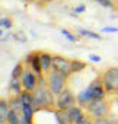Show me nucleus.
Segmentation results:
<instances>
[{"label":"nucleus","instance_id":"obj_8","mask_svg":"<svg viewBox=\"0 0 118 124\" xmlns=\"http://www.w3.org/2000/svg\"><path fill=\"white\" fill-rule=\"evenodd\" d=\"M25 64H28L34 73H37L38 76H42L44 70H42V64H41V51L29 53L25 57Z\"/></svg>","mask_w":118,"mask_h":124},{"label":"nucleus","instance_id":"obj_12","mask_svg":"<svg viewBox=\"0 0 118 124\" xmlns=\"http://www.w3.org/2000/svg\"><path fill=\"white\" fill-rule=\"evenodd\" d=\"M41 64L44 73H48L52 69V54L48 51H41Z\"/></svg>","mask_w":118,"mask_h":124},{"label":"nucleus","instance_id":"obj_25","mask_svg":"<svg viewBox=\"0 0 118 124\" xmlns=\"http://www.w3.org/2000/svg\"><path fill=\"white\" fill-rule=\"evenodd\" d=\"M93 124H111V121L106 117H102V118H95V123Z\"/></svg>","mask_w":118,"mask_h":124},{"label":"nucleus","instance_id":"obj_5","mask_svg":"<svg viewBox=\"0 0 118 124\" xmlns=\"http://www.w3.org/2000/svg\"><path fill=\"white\" fill-rule=\"evenodd\" d=\"M52 70L60 72L66 76L73 75L72 72V60L61 55V54H52Z\"/></svg>","mask_w":118,"mask_h":124},{"label":"nucleus","instance_id":"obj_18","mask_svg":"<svg viewBox=\"0 0 118 124\" xmlns=\"http://www.w3.org/2000/svg\"><path fill=\"white\" fill-rule=\"evenodd\" d=\"M86 69V63L85 61H82V60H72V72L73 73H80L82 70H85Z\"/></svg>","mask_w":118,"mask_h":124},{"label":"nucleus","instance_id":"obj_1","mask_svg":"<svg viewBox=\"0 0 118 124\" xmlns=\"http://www.w3.org/2000/svg\"><path fill=\"white\" fill-rule=\"evenodd\" d=\"M32 107L37 111H50L52 112L57 107H55V95L51 92V89L48 86L44 85H38V88L34 91V101H32Z\"/></svg>","mask_w":118,"mask_h":124},{"label":"nucleus","instance_id":"obj_31","mask_svg":"<svg viewBox=\"0 0 118 124\" xmlns=\"http://www.w3.org/2000/svg\"><path fill=\"white\" fill-rule=\"evenodd\" d=\"M21 124H29V123H28V121H25V120L22 118V121H21Z\"/></svg>","mask_w":118,"mask_h":124},{"label":"nucleus","instance_id":"obj_17","mask_svg":"<svg viewBox=\"0 0 118 124\" xmlns=\"http://www.w3.org/2000/svg\"><path fill=\"white\" fill-rule=\"evenodd\" d=\"M34 112H35L34 107L31 104H25L23 109H22V118L25 121H28L29 124H34Z\"/></svg>","mask_w":118,"mask_h":124},{"label":"nucleus","instance_id":"obj_34","mask_svg":"<svg viewBox=\"0 0 118 124\" xmlns=\"http://www.w3.org/2000/svg\"><path fill=\"white\" fill-rule=\"evenodd\" d=\"M44 2H45V3H50V2H52V0H44Z\"/></svg>","mask_w":118,"mask_h":124},{"label":"nucleus","instance_id":"obj_30","mask_svg":"<svg viewBox=\"0 0 118 124\" xmlns=\"http://www.w3.org/2000/svg\"><path fill=\"white\" fill-rule=\"evenodd\" d=\"M111 121V124H118V120H109Z\"/></svg>","mask_w":118,"mask_h":124},{"label":"nucleus","instance_id":"obj_29","mask_svg":"<svg viewBox=\"0 0 118 124\" xmlns=\"http://www.w3.org/2000/svg\"><path fill=\"white\" fill-rule=\"evenodd\" d=\"M22 34H13V38L15 39H21V41H26V38L25 37H21Z\"/></svg>","mask_w":118,"mask_h":124},{"label":"nucleus","instance_id":"obj_26","mask_svg":"<svg viewBox=\"0 0 118 124\" xmlns=\"http://www.w3.org/2000/svg\"><path fill=\"white\" fill-rule=\"evenodd\" d=\"M85 10H86V6H85V5H79V6L74 8V12H76V13H83Z\"/></svg>","mask_w":118,"mask_h":124},{"label":"nucleus","instance_id":"obj_15","mask_svg":"<svg viewBox=\"0 0 118 124\" xmlns=\"http://www.w3.org/2000/svg\"><path fill=\"white\" fill-rule=\"evenodd\" d=\"M9 91L13 93V95H19L23 88H22V82H21V78H10V82H9Z\"/></svg>","mask_w":118,"mask_h":124},{"label":"nucleus","instance_id":"obj_9","mask_svg":"<svg viewBox=\"0 0 118 124\" xmlns=\"http://www.w3.org/2000/svg\"><path fill=\"white\" fill-rule=\"evenodd\" d=\"M89 89L92 92V99H105V95H106V91L102 85V78L99 76L98 79H95L90 85H89Z\"/></svg>","mask_w":118,"mask_h":124},{"label":"nucleus","instance_id":"obj_4","mask_svg":"<svg viewBox=\"0 0 118 124\" xmlns=\"http://www.w3.org/2000/svg\"><path fill=\"white\" fill-rule=\"evenodd\" d=\"M101 78H102V85H103L106 93L118 92V67L106 69Z\"/></svg>","mask_w":118,"mask_h":124},{"label":"nucleus","instance_id":"obj_10","mask_svg":"<svg viewBox=\"0 0 118 124\" xmlns=\"http://www.w3.org/2000/svg\"><path fill=\"white\" fill-rule=\"evenodd\" d=\"M69 115H70L73 124H79V123L85 118L86 114L83 112V109H82L80 105H74V107H72V108L69 109Z\"/></svg>","mask_w":118,"mask_h":124},{"label":"nucleus","instance_id":"obj_16","mask_svg":"<svg viewBox=\"0 0 118 124\" xmlns=\"http://www.w3.org/2000/svg\"><path fill=\"white\" fill-rule=\"evenodd\" d=\"M10 111V105H9V99L6 98H0V120L7 121V115Z\"/></svg>","mask_w":118,"mask_h":124},{"label":"nucleus","instance_id":"obj_23","mask_svg":"<svg viewBox=\"0 0 118 124\" xmlns=\"http://www.w3.org/2000/svg\"><path fill=\"white\" fill-rule=\"evenodd\" d=\"M95 2L103 8H114V3H112V0H95Z\"/></svg>","mask_w":118,"mask_h":124},{"label":"nucleus","instance_id":"obj_24","mask_svg":"<svg viewBox=\"0 0 118 124\" xmlns=\"http://www.w3.org/2000/svg\"><path fill=\"white\" fill-rule=\"evenodd\" d=\"M95 123V118L93 117H89V115H85V118L79 123V124H93Z\"/></svg>","mask_w":118,"mask_h":124},{"label":"nucleus","instance_id":"obj_2","mask_svg":"<svg viewBox=\"0 0 118 124\" xmlns=\"http://www.w3.org/2000/svg\"><path fill=\"white\" fill-rule=\"evenodd\" d=\"M67 80L69 76L60 73V72H55V70H50L47 75V83L48 88L51 89V92L57 96L58 93H61L66 88H67Z\"/></svg>","mask_w":118,"mask_h":124},{"label":"nucleus","instance_id":"obj_21","mask_svg":"<svg viewBox=\"0 0 118 124\" xmlns=\"http://www.w3.org/2000/svg\"><path fill=\"white\" fill-rule=\"evenodd\" d=\"M79 34L83 35V37H88V38H93V39H102V37L96 32H92V31H88V29H79Z\"/></svg>","mask_w":118,"mask_h":124},{"label":"nucleus","instance_id":"obj_20","mask_svg":"<svg viewBox=\"0 0 118 124\" xmlns=\"http://www.w3.org/2000/svg\"><path fill=\"white\" fill-rule=\"evenodd\" d=\"M23 72H25L23 63H18V64H15V67H13V70H12V76H10V78H21V76L23 75Z\"/></svg>","mask_w":118,"mask_h":124},{"label":"nucleus","instance_id":"obj_14","mask_svg":"<svg viewBox=\"0 0 118 124\" xmlns=\"http://www.w3.org/2000/svg\"><path fill=\"white\" fill-rule=\"evenodd\" d=\"M9 105H10V109L16 111L18 114L22 115V109H23V104H22V99L19 95H12L9 98Z\"/></svg>","mask_w":118,"mask_h":124},{"label":"nucleus","instance_id":"obj_11","mask_svg":"<svg viewBox=\"0 0 118 124\" xmlns=\"http://www.w3.org/2000/svg\"><path fill=\"white\" fill-rule=\"evenodd\" d=\"M76 98H77V105H80V107H86V108H88L89 102L93 101V99H92V92H90L89 86H88L86 89H83L80 93H77Z\"/></svg>","mask_w":118,"mask_h":124},{"label":"nucleus","instance_id":"obj_13","mask_svg":"<svg viewBox=\"0 0 118 124\" xmlns=\"http://www.w3.org/2000/svg\"><path fill=\"white\" fill-rule=\"evenodd\" d=\"M52 112H54L55 120H57L58 124H73V123H72V118H70V115H69V111H63V109L55 108Z\"/></svg>","mask_w":118,"mask_h":124},{"label":"nucleus","instance_id":"obj_19","mask_svg":"<svg viewBox=\"0 0 118 124\" xmlns=\"http://www.w3.org/2000/svg\"><path fill=\"white\" fill-rule=\"evenodd\" d=\"M21 121H22V115L18 114L16 111L10 109L9 115H7V124H21Z\"/></svg>","mask_w":118,"mask_h":124},{"label":"nucleus","instance_id":"obj_28","mask_svg":"<svg viewBox=\"0 0 118 124\" xmlns=\"http://www.w3.org/2000/svg\"><path fill=\"white\" fill-rule=\"evenodd\" d=\"M89 58H90V61H93V63H99V61H101V57L96 55V54H90Z\"/></svg>","mask_w":118,"mask_h":124},{"label":"nucleus","instance_id":"obj_3","mask_svg":"<svg viewBox=\"0 0 118 124\" xmlns=\"http://www.w3.org/2000/svg\"><path fill=\"white\" fill-rule=\"evenodd\" d=\"M76 104H77V98H76V95L73 93V91L70 88H66L55 98V107L58 109H63V111H69Z\"/></svg>","mask_w":118,"mask_h":124},{"label":"nucleus","instance_id":"obj_32","mask_svg":"<svg viewBox=\"0 0 118 124\" xmlns=\"http://www.w3.org/2000/svg\"><path fill=\"white\" fill-rule=\"evenodd\" d=\"M0 124H7V121H3V120H0Z\"/></svg>","mask_w":118,"mask_h":124},{"label":"nucleus","instance_id":"obj_22","mask_svg":"<svg viewBox=\"0 0 118 124\" xmlns=\"http://www.w3.org/2000/svg\"><path fill=\"white\" fill-rule=\"evenodd\" d=\"M61 34H63L69 41H72V42H76V41H77V37H76V35H73L69 29H64V28H63V29H61Z\"/></svg>","mask_w":118,"mask_h":124},{"label":"nucleus","instance_id":"obj_33","mask_svg":"<svg viewBox=\"0 0 118 124\" xmlns=\"http://www.w3.org/2000/svg\"><path fill=\"white\" fill-rule=\"evenodd\" d=\"M2 35H3V29H2V28H0V37H2Z\"/></svg>","mask_w":118,"mask_h":124},{"label":"nucleus","instance_id":"obj_7","mask_svg":"<svg viewBox=\"0 0 118 124\" xmlns=\"http://www.w3.org/2000/svg\"><path fill=\"white\" fill-rule=\"evenodd\" d=\"M21 82H22L23 91L34 92V91L38 88V75L34 73V72L29 70V69H25L23 75L21 76Z\"/></svg>","mask_w":118,"mask_h":124},{"label":"nucleus","instance_id":"obj_6","mask_svg":"<svg viewBox=\"0 0 118 124\" xmlns=\"http://www.w3.org/2000/svg\"><path fill=\"white\" fill-rule=\"evenodd\" d=\"M88 111L93 118H102L106 117L109 112V104L105 99H95L90 101L88 105Z\"/></svg>","mask_w":118,"mask_h":124},{"label":"nucleus","instance_id":"obj_27","mask_svg":"<svg viewBox=\"0 0 118 124\" xmlns=\"http://www.w3.org/2000/svg\"><path fill=\"white\" fill-rule=\"evenodd\" d=\"M102 32H118V28H114V26H105V28H102Z\"/></svg>","mask_w":118,"mask_h":124}]
</instances>
